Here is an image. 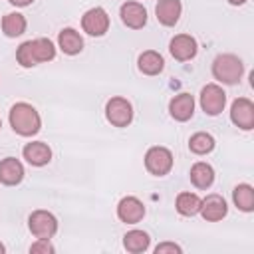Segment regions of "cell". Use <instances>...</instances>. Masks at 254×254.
<instances>
[{"label":"cell","instance_id":"cell-1","mask_svg":"<svg viewBox=\"0 0 254 254\" xmlns=\"http://www.w3.org/2000/svg\"><path fill=\"white\" fill-rule=\"evenodd\" d=\"M56 56V48L48 38H36V40H28L24 42L18 52H16V60L22 67H34L42 62H50Z\"/></svg>","mask_w":254,"mask_h":254},{"label":"cell","instance_id":"cell-2","mask_svg":"<svg viewBox=\"0 0 254 254\" xmlns=\"http://www.w3.org/2000/svg\"><path fill=\"white\" fill-rule=\"evenodd\" d=\"M10 125L18 135L32 137V135H36L40 131L42 119H40L38 111L30 103L20 101V103L12 105V109H10Z\"/></svg>","mask_w":254,"mask_h":254},{"label":"cell","instance_id":"cell-3","mask_svg":"<svg viewBox=\"0 0 254 254\" xmlns=\"http://www.w3.org/2000/svg\"><path fill=\"white\" fill-rule=\"evenodd\" d=\"M242 73H244V64L234 54H220L212 62V75L222 83L234 85L240 81Z\"/></svg>","mask_w":254,"mask_h":254},{"label":"cell","instance_id":"cell-4","mask_svg":"<svg viewBox=\"0 0 254 254\" xmlns=\"http://www.w3.org/2000/svg\"><path fill=\"white\" fill-rule=\"evenodd\" d=\"M145 167L155 177H165L173 169V153L167 147H151L145 153Z\"/></svg>","mask_w":254,"mask_h":254},{"label":"cell","instance_id":"cell-5","mask_svg":"<svg viewBox=\"0 0 254 254\" xmlns=\"http://www.w3.org/2000/svg\"><path fill=\"white\" fill-rule=\"evenodd\" d=\"M30 232L36 238H52L58 232V218L48 210H34L28 218Z\"/></svg>","mask_w":254,"mask_h":254},{"label":"cell","instance_id":"cell-6","mask_svg":"<svg viewBox=\"0 0 254 254\" xmlns=\"http://www.w3.org/2000/svg\"><path fill=\"white\" fill-rule=\"evenodd\" d=\"M224 105H226V93H224V89L220 85L208 83V85H204L200 89V107H202V111L206 115L214 117V115L222 113Z\"/></svg>","mask_w":254,"mask_h":254},{"label":"cell","instance_id":"cell-7","mask_svg":"<svg viewBox=\"0 0 254 254\" xmlns=\"http://www.w3.org/2000/svg\"><path fill=\"white\" fill-rule=\"evenodd\" d=\"M105 117L115 127H127L133 119V107L125 97H111L105 105Z\"/></svg>","mask_w":254,"mask_h":254},{"label":"cell","instance_id":"cell-8","mask_svg":"<svg viewBox=\"0 0 254 254\" xmlns=\"http://www.w3.org/2000/svg\"><path fill=\"white\" fill-rule=\"evenodd\" d=\"M230 119L236 127L250 131L254 127V103L246 97H238L232 101L230 107Z\"/></svg>","mask_w":254,"mask_h":254},{"label":"cell","instance_id":"cell-9","mask_svg":"<svg viewBox=\"0 0 254 254\" xmlns=\"http://www.w3.org/2000/svg\"><path fill=\"white\" fill-rule=\"evenodd\" d=\"M81 28L89 36H103L109 30V16L103 8H89L81 18Z\"/></svg>","mask_w":254,"mask_h":254},{"label":"cell","instance_id":"cell-10","mask_svg":"<svg viewBox=\"0 0 254 254\" xmlns=\"http://www.w3.org/2000/svg\"><path fill=\"white\" fill-rule=\"evenodd\" d=\"M169 52L175 60L179 62H187V60H192L196 56V40L189 34H179L171 40L169 44Z\"/></svg>","mask_w":254,"mask_h":254},{"label":"cell","instance_id":"cell-11","mask_svg":"<svg viewBox=\"0 0 254 254\" xmlns=\"http://www.w3.org/2000/svg\"><path fill=\"white\" fill-rule=\"evenodd\" d=\"M117 216L127 224H135L145 216V204L137 196H125L117 204Z\"/></svg>","mask_w":254,"mask_h":254},{"label":"cell","instance_id":"cell-12","mask_svg":"<svg viewBox=\"0 0 254 254\" xmlns=\"http://www.w3.org/2000/svg\"><path fill=\"white\" fill-rule=\"evenodd\" d=\"M204 220L208 222H216V220H222L228 212V206H226V200L220 196V194H208L206 198H202L200 202V210Z\"/></svg>","mask_w":254,"mask_h":254},{"label":"cell","instance_id":"cell-13","mask_svg":"<svg viewBox=\"0 0 254 254\" xmlns=\"http://www.w3.org/2000/svg\"><path fill=\"white\" fill-rule=\"evenodd\" d=\"M121 14V20L127 28H133V30H139L147 24V10L143 4L139 2H125L119 10Z\"/></svg>","mask_w":254,"mask_h":254},{"label":"cell","instance_id":"cell-14","mask_svg":"<svg viewBox=\"0 0 254 254\" xmlns=\"http://www.w3.org/2000/svg\"><path fill=\"white\" fill-rule=\"evenodd\" d=\"M171 117L177 121H189L194 113V97L190 93H179L169 103Z\"/></svg>","mask_w":254,"mask_h":254},{"label":"cell","instance_id":"cell-15","mask_svg":"<svg viewBox=\"0 0 254 254\" xmlns=\"http://www.w3.org/2000/svg\"><path fill=\"white\" fill-rule=\"evenodd\" d=\"M22 155H24V159H26L30 165H34V167H44V165H48V163L52 161V149H50L46 143H42V141H32V143H28V145L24 147Z\"/></svg>","mask_w":254,"mask_h":254},{"label":"cell","instance_id":"cell-16","mask_svg":"<svg viewBox=\"0 0 254 254\" xmlns=\"http://www.w3.org/2000/svg\"><path fill=\"white\" fill-rule=\"evenodd\" d=\"M22 179H24V167H22V163L18 159L8 157V159L0 161V183L2 185L14 187Z\"/></svg>","mask_w":254,"mask_h":254},{"label":"cell","instance_id":"cell-17","mask_svg":"<svg viewBox=\"0 0 254 254\" xmlns=\"http://www.w3.org/2000/svg\"><path fill=\"white\" fill-rule=\"evenodd\" d=\"M181 10H183L181 0H159L155 14L163 26H175L181 18Z\"/></svg>","mask_w":254,"mask_h":254},{"label":"cell","instance_id":"cell-18","mask_svg":"<svg viewBox=\"0 0 254 254\" xmlns=\"http://www.w3.org/2000/svg\"><path fill=\"white\" fill-rule=\"evenodd\" d=\"M58 44H60L62 52L67 56H75L83 50V40H81L79 32H75L73 28H64L58 36Z\"/></svg>","mask_w":254,"mask_h":254},{"label":"cell","instance_id":"cell-19","mask_svg":"<svg viewBox=\"0 0 254 254\" xmlns=\"http://www.w3.org/2000/svg\"><path fill=\"white\" fill-rule=\"evenodd\" d=\"M190 183L196 189H208L214 183V169L208 163H202V161L194 163L190 167Z\"/></svg>","mask_w":254,"mask_h":254},{"label":"cell","instance_id":"cell-20","mask_svg":"<svg viewBox=\"0 0 254 254\" xmlns=\"http://www.w3.org/2000/svg\"><path fill=\"white\" fill-rule=\"evenodd\" d=\"M137 64H139V69H141L145 75H157V73H161L163 67H165L163 56L157 54V52H153V50L143 52V54L139 56Z\"/></svg>","mask_w":254,"mask_h":254},{"label":"cell","instance_id":"cell-21","mask_svg":"<svg viewBox=\"0 0 254 254\" xmlns=\"http://www.w3.org/2000/svg\"><path fill=\"white\" fill-rule=\"evenodd\" d=\"M232 200H234V204H236L240 210L252 212V210H254V189H252L250 185H246V183L234 187V190H232Z\"/></svg>","mask_w":254,"mask_h":254},{"label":"cell","instance_id":"cell-22","mask_svg":"<svg viewBox=\"0 0 254 254\" xmlns=\"http://www.w3.org/2000/svg\"><path fill=\"white\" fill-rule=\"evenodd\" d=\"M149 234L143 232V230H129L125 236H123V246L127 252H133V254H139V252H145L149 248Z\"/></svg>","mask_w":254,"mask_h":254},{"label":"cell","instance_id":"cell-23","mask_svg":"<svg viewBox=\"0 0 254 254\" xmlns=\"http://www.w3.org/2000/svg\"><path fill=\"white\" fill-rule=\"evenodd\" d=\"M2 30L8 38H16L22 36L26 32V18L18 12H10L2 18Z\"/></svg>","mask_w":254,"mask_h":254},{"label":"cell","instance_id":"cell-24","mask_svg":"<svg viewBox=\"0 0 254 254\" xmlns=\"http://www.w3.org/2000/svg\"><path fill=\"white\" fill-rule=\"evenodd\" d=\"M200 202H202V198L198 194H194V192H181L177 196L175 204H177V210L183 216H192V214H196L200 210Z\"/></svg>","mask_w":254,"mask_h":254},{"label":"cell","instance_id":"cell-25","mask_svg":"<svg viewBox=\"0 0 254 254\" xmlns=\"http://www.w3.org/2000/svg\"><path fill=\"white\" fill-rule=\"evenodd\" d=\"M189 149L194 153V155H206L214 149V137L210 133H204V131H198L194 133L190 139H189Z\"/></svg>","mask_w":254,"mask_h":254},{"label":"cell","instance_id":"cell-26","mask_svg":"<svg viewBox=\"0 0 254 254\" xmlns=\"http://www.w3.org/2000/svg\"><path fill=\"white\" fill-rule=\"evenodd\" d=\"M30 252H34V254H38V252L48 254V252H54V246L50 244V240H48V238H38V240L30 246Z\"/></svg>","mask_w":254,"mask_h":254},{"label":"cell","instance_id":"cell-27","mask_svg":"<svg viewBox=\"0 0 254 254\" xmlns=\"http://www.w3.org/2000/svg\"><path fill=\"white\" fill-rule=\"evenodd\" d=\"M165 252H181V246L179 244H175V242H163V244H159L157 248H155V254H165Z\"/></svg>","mask_w":254,"mask_h":254},{"label":"cell","instance_id":"cell-28","mask_svg":"<svg viewBox=\"0 0 254 254\" xmlns=\"http://www.w3.org/2000/svg\"><path fill=\"white\" fill-rule=\"evenodd\" d=\"M10 4H14V6H30L34 0H8Z\"/></svg>","mask_w":254,"mask_h":254},{"label":"cell","instance_id":"cell-29","mask_svg":"<svg viewBox=\"0 0 254 254\" xmlns=\"http://www.w3.org/2000/svg\"><path fill=\"white\" fill-rule=\"evenodd\" d=\"M228 2H230L232 6H242V4L246 2V0H228Z\"/></svg>","mask_w":254,"mask_h":254},{"label":"cell","instance_id":"cell-30","mask_svg":"<svg viewBox=\"0 0 254 254\" xmlns=\"http://www.w3.org/2000/svg\"><path fill=\"white\" fill-rule=\"evenodd\" d=\"M4 250H6V248H4V244H2V242H0V254H2V252H4Z\"/></svg>","mask_w":254,"mask_h":254},{"label":"cell","instance_id":"cell-31","mask_svg":"<svg viewBox=\"0 0 254 254\" xmlns=\"http://www.w3.org/2000/svg\"><path fill=\"white\" fill-rule=\"evenodd\" d=\"M0 127H2V121H0Z\"/></svg>","mask_w":254,"mask_h":254}]
</instances>
